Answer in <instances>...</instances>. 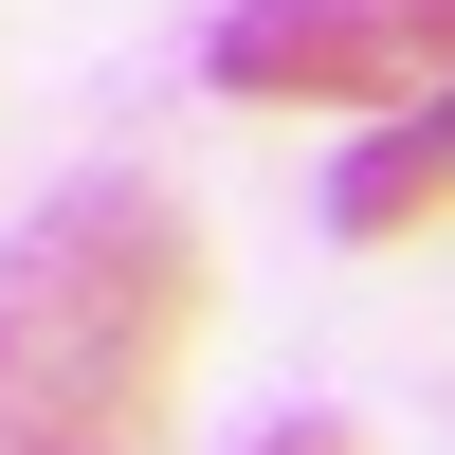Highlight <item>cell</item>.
<instances>
[{"instance_id":"obj_4","label":"cell","mask_w":455,"mask_h":455,"mask_svg":"<svg viewBox=\"0 0 455 455\" xmlns=\"http://www.w3.org/2000/svg\"><path fill=\"white\" fill-rule=\"evenodd\" d=\"M255 455H347V437H328V419H291V437H255Z\"/></svg>"},{"instance_id":"obj_3","label":"cell","mask_w":455,"mask_h":455,"mask_svg":"<svg viewBox=\"0 0 455 455\" xmlns=\"http://www.w3.org/2000/svg\"><path fill=\"white\" fill-rule=\"evenodd\" d=\"M328 219H347V237H419V219H455V73H419V109H383V128L328 164Z\"/></svg>"},{"instance_id":"obj_2","label":"cell","mask_w":455,"mask_h":455,"mask_svg":"<svg viewBox=\"0 0 455 455\" xmlns=\"http://www.w3.org/2000/svg\"><path fill=\"white\" fill-rule=\"evenodd\" d=\"M201 73L274 109H383L419 73H455V0H237L201 36Z\"/></svg>"},{"instance_id":"obj_1","label":"cell","mask_w":455,"mask_h":455,"mask_svg":"<svg viewBox=\"0 0 455 455\" xmlns=\"http://www.w3.org/2000/svg\"><path fill=\"white\" fill-rule=\"evenodd\" d=\"M201 347V219L92 164L0 237V455H164Z\"/></svg>"}]
</instances>
